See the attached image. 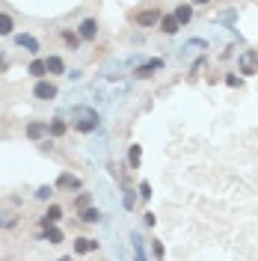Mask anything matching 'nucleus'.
Returning a JSON list of instances; mask_svg holds the SVG:
<instances>
[{
	"label": "nucleus",
	"mask_w": 258,
	"mask_h": 261,
	"mask_svg": "<svg viewBox=\"0 0 258 261\" xmlns=\"http://www.w3.org/2000/svg\"><path fill=\"white\" fill-rule=\"evenodd\" d=\"M12 33H15V21H12V15L0 12V36H12Z\"/></svg>",
	"instance_id": "obj_17"
},
{
	"label": "nucleus",
	"mask_w": 258,
	"mask_h": 261,
	"mask_svg": "<svg viewBox=\"0 0 258 261\" xmlns=\"http://www.w3.org/2000/svg\"><path fill=\"white\" fill-rule=\"evenodd\" d=\"M42 241H48V244H62L65 241V235H62V229H56V226H48L45 232H42Z\"/></svg>",
	"instance_id": "obj_10"
},
{
	"label": "nucleus",
	"mask_w": 258,
	"mask_h": 261,
	"mask_svg": "<svg viewBox=\"0 0 258 261\" xmlns=\"http://www.w3.org/2000/svg\"><path fill=\"white\" fill-rule=\"evenodd\" d=\"M80 223H98L101 220V214L95 211V208H80V217H77Z\"/></svg>",
	"instance_id": "obj_20"
},
{
	"label": "nucleus",
	"mask_w": 258,
	"mask_h": 261,
	"mask_svg": "<svg viewBox=\"0 0 258 261\" xmlns=\"http://www.w3.org/2000/svg\"><path fill=\"white\" fill-rule=\"evenodd\" d=\"M9 226H15V217H9V214H0V229H9Z\"/></svg>",
	"instance_id": "obj_23"
},
{
	"label": "nucleus",
	"mask_w": 258,
	"mask_h": 261,
	"mask_svg": "<svg viewBox=\"0 0 258 261\" xmlns=\"http://www.w3.org/2000/svg\"><path fill=\"white\" fill-rule=\"evenodd\" d=\"M15 45H18V48H24V51H27V53H33V56L42 51L39 39H36V36H30V33H18V36H15Z\"/></svg>",
	"instance_id": "obj_3"
},
{
	"label": "nucleus",
	"mask_w": 258,
	"mask_h": 261,
	"mask_svg": "<svg viewBox=\"0 0 258 261\" xmlns=\"http://www.w3.org/2000/svg\"><path fill=\"white\" fill-rule=\"evenodd\" d=\"M140 196H143V202H149V199H152V187H149V181H143V184H140Z\"/></svg>",
	"instance_id": "obj_22"
},
{
	"label": "nucleus",
	"mask_w": 258,
	"mask_h": 261,
	"mask_svg": "<svg viewBox=\"0 0 258 261\" xmlns=\"http://www.w3.org/2000/svg\"><path fill=\"white\" fill-rule=\"evenodd\" d=\"M190 3H196V6H208L211 0H190Z\"/></svg>",
	"instance_id": "obj_28"
},
{
	"label": "nucleus",
	"mask_w": 258,
	"mask_h": 261,
	"mask_svg": "<svg viewBox=\"0 0 258 261\" xmlns=\"http://www.w3.org/2000/svg\"><path fill=\"white\" fill-rule=\"evenodd\" d=\"M175 18H178V24H181V27H187V24L193 21V6H187V3H181V6L175 9Z\"/></svg>",
	"instance_id": "obj_14"
},
{
	"label": "nucleus",
	"mask_w": 258,
	"mask_h": 261,
	"mask_svg": "<svg viewBox=\"0 0 258 261\" xmlns=\"http://www.w3.org/2000/svg\"><path fill=\"white\" fill-rule=\"evenodd\" d=\"M74 205H77V208H86V205H89V193H80V196H77V202H74Z\"/></svg>",
	"instance_id": "obj_24"
},
{
	"label": "nucleus",
	"mask_w": 258,
	"mask_h": 261,
	"mask_svg": "<svg viewBox=\"0 0 258 261\" xmlns=\"http://www.w3.org/2000/svg\"><path fill=\"white\" fill-rule=\"evenodd\" d=\"M140 160H143V149H140V146H131V152H128V163H131V169H140Z\"/></svg>",
	"instance_id": "obj_19"
},
{
	"label": "nucleus",
	"mask_w": 258,
	"mask_h": 261,
	"mask_svg": "<svg viewBox=\"0 0 258 261\" xmlns=\"http://www.w3.org/2000/svg\"><path fill=\"white\" fill-rule=\"evenodd\" d=\"M95 247H98V241H92V238H77V241H74V253H77V256H86V253H92Z\"/></svg>",
	"instance_id": "obj_13"
},
{
	"label": "nucleus",
	"mask_w": 258,
	"mask_h": 261,
	"mask_svg": "<svg viewBox=\"0 0 258 261\" xmlns=\"http://www.w3.org/2000/svg\"><path fill=\"white\" fill-rule=\"evenodd\" d=\"M74 128H77L80 134H92V131L98 128V113L89 110V107H77V110H74Z\"/></svg>",
	"instance_id": "obj_1"
},
{
	"label": "nucleus",
	"mask_w": 258,
	"mask_h": 261,
	"mask_svg": "<svg viewBox=\"0 0 258 261\" xmlns=\"http://www.w3.org/2000/svg\"><path fill=\"white\" fill-rule=\"evenodd\" d=\"M157 68H163V59H149L146 65H140V68H137V77H152Z\"/></svg>",
	"instance_id": "obj_11"
},
{
	"label": "nucleus",
	"mask_w": 258,
	"mask_h": 261,
	"mask_svg": "<svg viewBox=\"0 0 258 261\" xmlns=\"http://www.w3.org/2000/svg\"><path fill=\"white\" fill-rule=\"evenodd\" d=\"M125 208H134V193H125Z\"/></svg>",
	"instance_id": "obj_27"
},
{
	"label": "nucleus",
	"mask_w": 258,
	"mask_h": 261,
	"mask_svg": "<svg viewBox=\"0 0 258 261\" xmlns=\"http://www.w3.org/2000/svg\"><path fill=\"white\" fill-rule=\"evenodd\" d=\"M48 134L51 137H65L68 134V125L62 119H53V122H48Z\"/></svg>",
	"instance_id": "obj_16"
},
{
	"label": "nucleus",
	"mask_w": 258,
	"mask_h": 261,
	"mask_svg": "<svg viewBox=\"0 0 258 261\" xmlns=\"http://www.w3.org/2000/svg\"><path fill=\"white\" fill-rule=\"evenodd\" d=\"M77 36H80L83 42H92V39L98 36V21H95V18H83V21L77 24Z\"/></svg>",
	"instance_id": "obj_2"
},
{
	"label": "nucleus",
	"mask_w": 258,
	"mask_h": 261,
	"mask_svg": "<svg viewBox=\"0 0 258 261\" xmlns=\"http://www.w3.org/2000/svg\"><path fill=\"white\" fill-rule=\"evenodd\" d=\"M226 83H229V86H241L244 80H241V77H235V74H226Z\"/></svg>",
	"instance_id": "obj_25"
},
{
	"label": "nucleus",
	"mask_w": 258,
	"mask_h": 261,
	"mask_svg": "<svg viewBox=\"0 0 258 261\" xmlns=\"http://www.w3.org/2000/svg\"><path fill=\"white\" fill-rule=\"evenodd\" d=\"M59 39H62L71 51H77V45H80V36H77V33H71V30H59Z\"/></svg>",
	"instance_id": "obj_18"
},
{
	"label": "nucleus",
	"mask_w": 258,
	"mask_h": 261,
	"mask_svg": "<svg viewBox=\"0 0 258 261\" xmlns=\"http://www.w3.org/2000/svg\"><path fill=\"white\" fill-rule=\"evenodd\" d=\"M33 98H39V101H53V98H56V86H53V83L39 80V83H36V89H33Z\"/></svg>",
	"instance_id": "obj_4"
},
{
	"label": "nucleus",
	"mask_w": 258,
	"mask_h": 261,
	"mask_svg": "<svg viewBox=\"0 0 258 261\" xmlns=\"http://www.w3.org/2000/svg\"><path fill=\"white\" fill-rule=\"evenodd\" d=\"M45 134H48V125L45 122H30L27 125V137L30 140H45Z\"/></svg>",
	"instance_id": "obj_12"
},
{
	"label": "nucleus",
	"mask_w": 258,
	"mask_h": 261,
	"mask_svg": "<svg viewBox=\"0 0 258 261\" xmlns=\"http://www.w3.org/2000/svg\"><path fill=\"white\" fill-rule=\"evenodd\" d=\"M27 74H30V77H36V80H42V77L48 74V65H45V59H39V56H36V59L27 65Z\"/></svg>",
	"instance_id": "obj_8"
},
{
	"label": "nucleus",
	"mask_w": 258,
	"mask_h": 261,
	"mask_svg": "<svg viewBox=\"0 0 258 261\" xmlns=\"http://www.w3.org/2000/svg\"><path fill=\"white\" fill-rule=\"evenodd\" d=\"M33 196H36L39 202H45V199H51V196H53V187H51V184H42V187H39Z\"/></svg>",
	"instance_id": "obj_21"
},
{
	"label": "nucleus",
	"mask_w": 258,
	"mask_h": 261,
	"mask_svg": "<svg viewBox=\"0 0 258 261\" xmlns=\"http://www.w3.org/2000/svg\"><path fill=\"white\" fill-rule=\"evenodd\" d=\"M45 65H48V74H65V62L59 56H45Z\"/></svg>",
	"instance_id": "obj_15"
},
{
	"label": "nucleus",
	"mask_w": 258,
	"mask_h": 261,
	"mask_svg": "<svg viewBox=\"0 0 258 261\" xmlns=\"http://www.w3.org/2000/svg\"><path fill=\"white\" fill-rule=\"evenodd\" d=\"M59 220H62V208H59V205H51V208L45 211V217H39V226L48 229V226H56Z\"/></svg>",
	"instance_id": "obj_5"
},
{
	"label": "nucleus",
	"mask_w": 258,
	"mask_h": 261,
	"mask_svg": "<svg viewBox=\"0 0 258 261\" xmlns=\"http://www.w3.org/2000/svg\"><path fill=\"white\" fill-rule=\"evenodd\" d=\"M157 21H160V12H157V9H149V12H140V15H137V24H140V27H155Z\"/></svg>",
	"instance_id": "obj_7"
},
{
	"label": "nucleus",
	"mask_w": 258,
	"mask_h": 261,
	"mask_svg": "<svg viewBox=\"0 0 258 261\" xmlns=\"http://www.w3.org/2000/svg\"><path fill=\"white\" fill-rule=\"evenodd\" d=\"M157 27H160V30H163L166 36H175L181 24H178V18H175V15H160V21H157Z\"/></svg>",
	"instance_id": "obj_6"
},
{
	"label": "nucleus",
	"mask_w": 258,
	"mask_h": 261,
	"mask_svg": "<svg viewBox=\"0 0 258 261\" xmlns=\"http://www.w3.org/2000/svg\"><path fill=\"white\" fill-rule=\"evenodd\" d=\"M152 253L160 259V256H163V244H160V241H155V244H152Z\"/></svg>",
	"instance_id": "obj_26"
},
{
	"label": "nucleus",
	"mask_w": 258,
	"mask_h": 261,
	"mask_svg": "<svg viewBox=\"0 0 258 261\" xmlns=\"http://www.w3.org/2000/svg\"><path fill=\"white\" fill-rule=\"evenodd\" d=\"M56 187H59V190H80V178H74V175L62 172V175L56 178Z\"/></svg>",
	"instance_id": "obj_9"
}]
</instances>
